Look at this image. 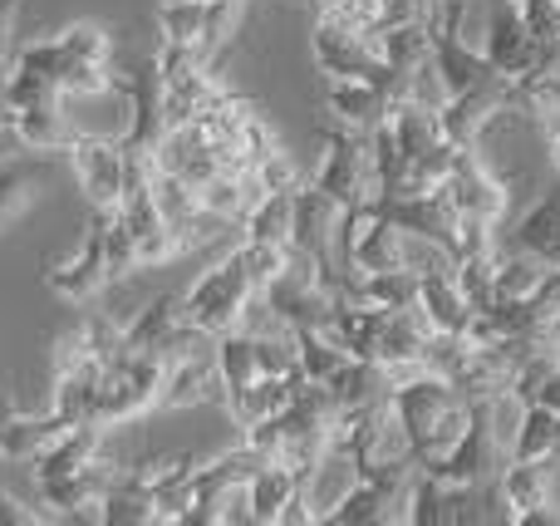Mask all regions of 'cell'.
Segmentation results:
<instances>
[{
  "label": "cell",
  "instance_id": "obj_1",
  "mask_svg": "<svg viewBox=\"0 0 560 526\" xmlns=\"http://www.w3.org/2000/svg\"><path fill=\"white\" fill-rule=\"evenodd\" d=\"M388 409H394L398 433H404L413 463L423 468V463H438L457 439H463L467 409H472V404H467L447 379L418 370L413 379H404V384L388 389Z\"/></svg>",
  "mask_w": 560,
  "mask_h": 526
},
{
  "label": "cell",
  "instance_id": "obj_2",
  "mask_svg": "<svg viewBox=\"0 0 560 526\" xmlns=\"http://www.w3.org/2000/svg\"><path fill=\"white\" fill-rule=\"evenodd\" d=\"M310 183L325 197H335L345 212L374 202L378 197V173L369 163V138L354 128H339L329 118H319V167Z\"/></svg>",
  "mask_w": 560,
  "mask_h": 526
},
{
  "label": "cell",
  "instance_id": "obj_3",
  "mask_svg": "<svg viewBox=\"0 0 560 526\" xmlns=\"http://www.w3.org/2000/svg\"><path fill=\"white\" fill-rule=\"evenodd\" d=\"M158 394H163V354H133L124 350L118 360H108L98 370V409L94 419L104 429L118 423H133L143 413L158 409Z\"/></svg>",
  "mask_w": 560,
  "mask_h": 526
},
{
  "label": "cell",
  "instance_id": "obj_4",
  "mask_svg": "<svg viewBox=\"0 0 560 526\" xmlns=\"http://www.w3.org/2000/svg\"><path fill=\"white\" fill-rule=\"evenodd\" d=\"M252 301H256L252 281L242 276L236 256L226 252L222 261L207 266V271L197 276L192 285H187V295H183V320L197 325V330H207V335H222V330H236V325L246 320Z\"/></svg>",
  "mask_w": 560,
  "mask_h": 526
},
{
  "label": "cell",
  "instance_id": "obj_5",
  "mask_svg": "<svg viewBox=\"0 0 560 526\" xmlns=\"http://www.w3.org/2000/svg\"><path fill=\"white\" fill-rule=\"evenodd\" d=\"M310 49H315L319 79H369V84H378L388 98L404 94V74H394V69L384 65L374 35H354V30H339V25L315 20Z\"/></svg>",
  "mask_w": 560,
  "mask_h": 526
},
{
  "label": "cell",
  "instance_id": "obj_6",
  "mask_svg": "<svg viewBox=\"0 0 560 526\" xmlns=\"http://www.w3.org/2000/svg\"><path fill=\"white\" fill-rule=\"evenodd\" d=\"M261 301H266V311L290 325V330H295V325H329V311H335V301H339V285L329 281L310 256L290 252L285 266H280V276L266 285Z\"/></svg>",
  "mask_w": 560,
  "mask_h": 526
},
{
  "label": "cell",
  "instance_id": "obj_7",
  "mask_svg": "<svg viewBox=\"0 0 560 526\" xmlns=\"http://www.w3.org/2000/svg\"><path fill=\"white\" fill-rule=\"evenodd\" d=\"M339 222H345V207L335 197H325L315 183L295 187V222H290V252L310 256L329 281L339 285V276L349 271L345 252H339Z\"/></svg>",
  "mask_w": 560,
  "mask_h": 526
},
{
  "label": "cell",
  "instance_id": "obj_8",
  "mask_svg": "<svg viewBox=\"0 0 560 526\" xmlns=\"http://www.w3.org/2000/svg\"><path fill=\"white\" fill-rule=\"evenodd\" d=\"M443 197L457 207V217H482L492 226H502L512 212V183L477 148H457L453 173L443 177Z\"/></svg>",
  "mask_w": 560,
  "mask_h": 526
},
{
  "label": "cell",
  "instance_id": "obj_9",
  "mask_svg": "<svg viewBox=\"0 0 560 526\" xmlns=\"http://www.w3.org/2000/svg\"><path fill=\"white\" fill-rule=\"evenodd\" d=\"M502 114H516V84L502 74H487L482 84L447 94V104L438 108V124H443V138L453 148H477Z\"/></svg>",
  "mask_w": 560,
  "mask_h": 526
},
{
  "label": "cell",
  "instance_id": "obj_10",
  "mask_svg": "<svg viewBox=\"0 0 560 526\" xmlns=\"http://www.w3.org/2000/svg\"><path fill=\"white\" fill-rule=\"evenodd\" d=\"M65 157H69V173H74L79 192L89 197V207L114 212L124 187H128L124 143H118V138H104V133H74V143L65 148Z\"/></svg>",
  "mask_w": 560,
  "mask_h": 526
},
{
  "label": "cell",
  "instance_id": "obj_11",
  "mask_svg": "<svg viewBox=\"0 0 560 526\" xmlns=\"http://www.w3.org/2000/svg\"><path fill=\"white\" fill-rule=\"evenodd\" d=\"M45 285L69 305H94L108 291V266H104V212L94 207V217L84 222L74 256L65 261H45Z\"/></svg>",
  "mask_w": 560,
  "mask_h": 526
},
{
  "label": "cell",
  "instance_id": "obj_12",
  "mask_svg": "<svg viewBox=\"0 0 560 526\" xmlns=\"http://www.w3.org/2000/svg\"><path fill=\"white\" fill-rule=\"evenodd\" d=\"M118 472L124 468H118L108 453H98V458L84 463V468L39 482V502L49 507L55 522H98V502H104V492L114 488Z\"/></svg>",
  "mask_w": 560,
  "mask_h": 526
},
{
  "label": "cell",
  "instance_id": "obj_13",
  "mask_svg": "<svg viewBox=\"0 0 560 526\" xmlns=\"http://www.w3.org/2000/svg\"><path fill=\"white\" fill-rule=\"evenodd\" d=\"M369 207L384 212L388 222H398L408 236L433 242L438 252L453 256V246H457V207L443 197V187H433V192H423V197H374Z\"/></svg>",
  "mask_w": 560,
  "mask_h": 526
},
{
  "label": "cell",
  "instance_id": "obj_14",
  "mask_svg": "<svg viewBox=\"0 0 560 526\" xmlns=\"http://www.w3.org/2000/svg\"><path fill=\"white\" fill-rule=\"evenodd\" d=\"M556 468L560 458H506V468L497 472V492L506 502V522L526 526L536 512L556 507Z\"/></svg>",
  "mask_w": 560,
  "mask_h": 526
},
{
  "label": "cell",
  "instance_id": "obj_15",
  "mask_svg": "<svg viewBox=\"0 0 560 526\" xmlns=\"http://www.w3.org/2000/svg\"><path fill=\"white\" fill-rule=\"evenodd\" d=\"M148 167H158V173H177L192 187H202L207 177H217L222 163H217V143L207 138L202 124H163L153 153H148Z\"/></svg>",
  "mask_w": 560,
  "mask_h": 526
},
{
  "label": "cell",
  "instance_id": "obj_16",
  "mask_svg": "<svg viewBox=\"0 0 560 526\" xmlns=\"http://www.w3.org/2000/svg\"><path fill=\"white\" fill-rule=\"evenodd\" d=\"M428 59H433V69H438L447 94H463V89L482 84L487 74H497V69L487 65V55L463 35V30H428Z\"/></svg>",
  "mask_w": 560,
  "mask_h": 526
},
{
  "label": "cell",
  "instance_id": "obj_17",
  "mask_svg": "<svg viewBox=\"0 0 560 526\" xmlns=\"http://www.w3.org/2000/svg\"><path fill=\"white\" fill-rule=\"evenodd\" d=\"M388 94L369 79H325V94H319V114L335 118L339 128H354V133H369V128L384 118Z\"/></svg>",
  "mask_w": 560,
  "mask_h": 526
},
{
  "label": "cell",
  "instance_id": "obj_18",
  "mask_svg": "<svg viewBox=\"0 0 560 526\" xmlns=\"http://www.w3.org/2000/svg\"><path fill=\"white\" fill-rule=\"evenodd\" d=\"M153 472L158 463H138L114 478V488L98 502V522L104 526H153Z\"/></svg>",
  "mask_w": 560,
  "mask_h": 526
},
{
  "label": "cell",
  "instance_id": "obj_19",
  "mask_svg": "<svg viewBox=\"0 0 560 526\" xmlns=\"http://www.w3.org/2000/svg\"><path fill=\"white\" fill-rule=\"evenodd\" d=\"M10 133L30 148V153H65L74 143L79 128L69 124V108H65V94L59 98H45V104H30V108H15L10 118Z\"/></svg>",
  "mask_w": 560,
  "mask_h": 526
},
{
  "label": "cell",
  "instance_id": "obj_20",
  "mask_svg": "<svg viewBox=\"0 0 560 526\" xmlns=\"http://www.w3.org/2000/svg\"><path fill=\"white\" fill-rule=\"evenodd\" d=\"M55 173V153H30V157H10L0 163V236L15 217L30 212V202L39 197V187Z\"/></svg>",
  "mask_w": 560,
  "mask_h": 526
},
{
  "label": "cell",
  "instance_id": "obj_21",
  "mask_svg": "<svg viewBox=\"0 0 560 526\" xmlns=\"http://www.w3.org/2000/svg\"><path fill=\"white\" fill-rule=\"evenodd\" d=\"M384 315L378 305H364V301H345L339 295L335 311H329V325L325 330L339 340V350L349 360H374L378 364V335H384Z\"/></svg>",
  "mask_w": 560,
  "mask_h": 526
},
{
  "label": "cell",
  "instance_id": "obj_22",
  "mask_svg": "<svg viewBox=\"0 0 560 526\" xmlns=\"http://www.w3.org/2000/svg\"><path fill=\"white\" fill-rule=\"evenodd\" d=\"M384 128L394 133V143H398V153H404V163H408V157H418V153H428L433 143H443V124H438V108L418 104V98H408V94L388 98Z\"/></svg>",
  "mask_w": 560,
  "mask_h": 526
},
{
  "label": "cell",
  "instance_id": "obj_23",
  "mask_svg": "<svg viewBox=\"0 0 560 526\" xmlns=\"http://www.w3.org/2000/svg\"><path fill=\"white\" fill-rule=\"evenodd\" d=\"M183 330V295H158L148 311L124 325V350L133 354H167L173 335Z\"/></svg>",
  "mask_w": 560,
  "mask_h": 526
},
{
  "label": "cell",
  "instance_id": "obj_24",
  "mask_svg": "<svg viewBox=\"0 0 560 526\" xmlns=\"http://www.w3.org/2000/svg\"><path fill=\"white\" fill-rule=\"evenodd\" d=\"M325 389H329V399H335V413L369 409V404L388 399V374H384V364H374V360H345L325 379Z\"/></svg>",
  "mask_w": 560,
  "mask_h": 526
},
{
  "label": "cell",
  "instance_id": "obj_25",
  "mask_svg": "<svg viewBox=\"0 0 560 526\" xmlns=\"http://www.w3.org/2000/svg\"><path fill=\"white\" fill-rule=\"evenodd\" d=\"M512 246L532 252L541 266H560V187H551V192L512 226Z\"/></svg>",
  "mask_w": 560,
  "mask_h": 526
},
{
  "label": "cell",
  "instance_id": "obj_26",
  "mask_svg": "<svg viewBox=\"0 0 560 526\" xmlns=\"http://www.w3.org/2000/svg\"><path fill=\"white\" fill-rule=\"evenodd\" d=\"M433 325L423 320L418 305H404V311L384 315V335H378V364H418Z\"/></svg>",
  "mask_w": 560,
  "mask_h": 526
},
{
  "label": "cell",
  "instance_id": "obj_27",
  "mask_svg": "<svg viewBox=\"0 0 560 526\" xmlns=\"http://www.w3.org/2000/svg\"><path fill=\"white\" fill-rule=\"evenodd\" d=\"M300 492V478L285 468V463L266 458L261 468L252 472V482H246V502H252V522L256 526H276L280 507H285L290 498Z\"/></svg>",
  "mask_w": 560,
  "mask_h": 526
},
{
  "label": "cell",
  "instance_id": "obj_28",
  "mask_svg": "<svg viewBox=\"0 0 560 526\" xmlns=\"http://www.w3.org/2000/svg\"><path fill=\"white\" fill-rule=\"evenodd\" d=\"M197 458L192 453H177V458H163L153 472V522L158 526H177L187 507V488H192Z\"/></svg>",
  "mask_w": 560,
  "mask_h": 526
},
{
  "label": "cell",
  "instance_id": "obj_29",
  "mask_svg": "<svg viewBox=\"0 0 560 526\" xmlns=\"http://www.w3.org/2000/svg\"><path fill=\"white\" fill-rule=\"evenodd\" d=\"M290 222H295V192H261L242 212V236L246 242L290 246Z\"/></svg>",
  "mask_w": 560,
  "mask_h": 526
},
{
  "label": "cell",
  "instance_id": "obj_30",
  "mask_svg": "<svg viewBox=\"0 0 560 526\" xmlns=\"http://www.w3.org/2000/svg\"><path fill=\"white\" fill-rule=\"evenodd\" d=\"M197 192H202L207 212L222 217V222L232 226V222H242V212L256 202V197H261V187H256L252 173H226V167H217V177H207Z\"/></svg>",
  "mask_w": 560,
  "mask_h": 526
},
{
  "label": "cell",
  "instance_id": "obj_31",
  "mask_svg": "<svg viewBox=\"0 0 560 526\" xmlns=\"http://www.w3.org/2000/svg\"><path fill=\"white\" fill-rule=\"evenodd\" d=\"M158 35H163V45L207 55V0H163Z\"/></svg>",
  "mask_w": 560,
  "mask_h": 526
},
{
  "label": "cell",
  "instance_id": "obj_32",
  "mask_svg": "<svg viewBox=\"0 0 560 526\" xmlns=\"http://www.w3.org/2000/svg\"><path fill=\"white\" fill-rule=\"evenodd\" d=\"M290 335H295V364H300V374H305L310 384H325L329 374L349 360L325 325H295Z\"/></svg>",
  "mask_w": 560,
  "mask_h": 526
},
{
  "label": "cell",
  "instance_id": "obj_33",
  "mask_svg": "<svg viewBox=\"0 0 560 526\" xmlns=\"http://www.w3.org/2000/svg\"><path fill=\"white\" fill-rule=\"evenodd\" d=\"M148 187H153V202L158 212H163V222L173 226V236L183 232L192 217H202V192H197L187 177L177 173H158V167H148Z\"/></svg>",
  "mask_w": 560,
  "mask_h": 526
},
{
  "label": "cell",
  "instance_id": "obj_34",
  "mask_svg": "<svg viewBox=\"0 0 560 526\" xmlns=\"http://www.w3.org/2000/svg\"><path fill=\"white\" fill-rule=\"evenodd\" d=\"M556 423L560 413H551L546 404H522L512 429V458H556Z\"/></svg>",
  "mask_w": 560,
  "mask_h": 526
},
{
  "label": "cell",
  "instance_id": "obj_35",
  "mask_svg": "<svg viewBox=\"0 0 560 526\" xmlns=\"http://www.w3.org/2000/svg\"><path fill=\"white\" fill-rule=\"evenodd\" d=\"M59 429H65V423H59L49 409L45 413H15V423H10L5 439H0V463H30Z\"/></svg>",
  "mask_w": 560,
  "mask_h": 526
},
{
  "label": "cell",
  "instance_id": "obj_36",
  "mask_svg": "<svg viewBox=\"0 0 560 526\" xmlns=\"http://www.w3.org/2000/svg\"><path fill=\"white\" fill-rule=\"evenodd\" d=\"M374 45H378V55H384V65L408 79L428 59V30L423 25H388L374 35Z\"/></svg>",
  "mask_w": 560,
  "mask_h": 526
},
{
  "label": "cell",
  "instance_id": "obj_37",
  "mask_svg": "<svg viewBox=\"0 0 560 526\" xmlns=\"http://www.w3.org/2000/svg\"><path fill=\"white\" fill-rule=\"evenodd\" d=\"M551 271V266H541L532 252H522V246H512V252H497V301H522V295H532L536 285H541V276Z\"/></svg>",
  "mask_w": 560,
  "mask_h": 526
},
{
  "label": "cell",
  "instance_id": "obj_38",
  "mask_svg": "<svg viewBox=\"0 0 560 526\" xmlns=\"http://www.w3.org/2000/svg\"><path fill=\"white\" fill-rule=\"evenodd\" d=\"M104 266H108V285L133 281V276L143 271L138 242H133V232L118 222V212H104Z\"/></svg>",
  "mask_w": 560,
  "mask_h": 526
},
{
  "label": "cell",
  "instance_id": "obj_39",
  "mask_svg": "<svg viewBox=\"0 0 560 526\" xmlns=\"http://www.w3.org/2000/svg\"><path fill=\"white\" fill-rule=\"evenodd\" d=\"M232 256H236V266H242V276L252 281V291H256V301L266 295V285L280 276V266H285V256H290V246H271V242H246L242 236V246H232Z\"/></svg>",
  "mask_w": 560,
  "mask_h": 526
},
{
  "label": "cell",
  "instance_id": "obj_40",
  "mask_svg": "<svg viewBox=\"0 0 560 526\" xmlns=\"http://www.w3.org/2000/svg\"><path fill=\"white\" fill-rule=\"evenodd\" d=\"M55 39L65 45V55L74 59V65H114V35H108L104 25H94V20L65 25Z\"/></svg>",
  "mask_w": 560,
  "mask_h": 526
},
{
  "label": "cell",
  "instance_id": "obj_41",
  "mask_svg": "<svg viewBox=\"0 0 560 526\" xmlns=\"http://www.w3.org/2000/svg\"><path fill=\"white\" fill-rule=\"evenodd\" d=\"M315 20L354 30V35H374L378 20H384V0H325V5L315 10Z\"/></svg>",
  "mask_w": 560,
  "mask_h": 526
},
{
  "label": "cell",
  "instance_id": "obj_42",
  "mask_svg": "<svg viewBox=\"0 0 560 526\" xmlns=\"http://www.w3.org/2000/svg\"><path fill=\"white\" fill-rule=\"evenodd\" d=\"M10 65H25V69H35V74H45V79H55V84H65V74L74 69V59H69L65 45L49 35V39H30V45H15Z\"/></svg>",
  "mask_w": 560,
  "mask_h": 526
},
{
  "label": "cell",
  "instance_id": "obj_43",
  "mask_svg": "<svg viewBox=\"0 0 560 526\" xmlns=\"http://www.w3.org/2000/svg\"><path fill=\"white\" fill-rule=\"evenodd\" d=\"M0 94H5L10 108H30V104H45V98H59V84L25 65H10V74L0 79Z\"/></svg>",
  "mask_w": 560,
  "mask_h": 526
},
{
  "label": "cell",
  "instance_id": "obj_44",
  "mask_svg": "<svg viewBox=\"0 0 560 526\" xmlns=\"http://www.w3.org/2000/svg\"><path fill=\"white\" fill-rule=\"evenodd\" d=\"M252 177H256V187H261V192H295V187H300V163L285 153V148H280V153L266 157Z\"/></svg>",
  "mask_w": 560,
  "mask_h": 526
},
{
  "label": "cell",
  "instance_id": "obj_45",
  "mask_svg": "<svg viewBox=\"0 0 560 526\" xmlns=\"http://www.w3.org/2000/svg\"><path fill=\"white\" fill-rule=\"evenodd\" d=\"M522 20L541 45H560V0H516Z\"/></svg>",
  "mask_w": 560,
  "mask_h": 526
},
{
  "label": "cell",
  "instance_id": "obj_46",
  "mask_svg": "<svg viewBox=\"0 0 560 526\" xmlns=\"http://www.w3.org/2000/svg\"><path fill=\"white\" fill-rule=\"evenodd\" d=\"M45 522H55V517L30 507V502H20L15 492L5 488V478H0V526H45Z\"/></svg>",
  "mask_w": 560,
  "mask_h": 526
},
{
  "label": "cell",
  "instance_id": "obj_47",
  "mask_svg": "<svg viewBox=\"0 0 560 526\" xmlns=\"http://www.w3.org/2000/svg\"><path fill=\"white\" fill-rule=\"evenodd\" d=\"M20 5H25V0H0V79L10 74V55H15V35H10V30H15Z\"/></svg>",
  "mask_w": 560,
  "mask_h": 526
},
{
  "label": "cell",
  "instance_id": "obj_48",
  "mask_svg": "<svg viewBox=\"0 0 560 526\" xmlns=\"http://www.w3.org/2000/svg\"><path fill=\"white\" fill-rule=\"evenodd\" d=\"M532 404H546L551 413H560V360L546 370V379L536 384V394H532Z\"/></svg>",
  "mask_w": 560,
  "mask_h": 526
},
{
  "label": "cell",
  "instance_id": "obj_49",
  "mask_svg": "<svg viewBox=\"0 0 560 526\" xmlns=\"http://www.w3.org/2000/svg\"><path fill=\"white\" fill-rule=\"evenodd\" d=\"M15 413H20V404L10 399L5 389H0V439H5V429H10V423H15Z\"/></svg>",
  "mask_w": 560,
  "mask_h": 526
},
{
  "label": "cell",
  "instance_id": "obj_50",
  "mask_svg": "<svg viewBox=\"0 0 560 526\" xmlns=\"http://www.w3.org/2000/svg\"><path fill=\"white\" fill-rule=\"evenodd\" d=\"M10 118H15V108H10L5 94H0V133H10Z\"/></svg>",
  "mask_w": 560,
  "mask_h": 526
},
{
  "label": "cell",
  "instance_id": "obj_51",
  "mask_svg": "<svg viewBox=\"0 0 560 526\" xmlns=\"http://www.w3.org/2000/svg\"><path fill=\"white\" fill-rule=\"evenodd\" d=\"M546 148H551V167L560 173V133H556V138H546Z\"/></svg>",
  "mask_w": 560,
  "mask_h": 526
},
{
  "label": "cell",
  "instance_id": "obj_52",
  "mask_svg": "<svg viewBox=\"0 0 560 526\" xmlns=\"http://www.w3.org/2000/svg\"><path fill=\"white\" fill-rule=\"evenodd\" d=\"M556 458H560V423H556Z\"/></svg>",
  "mask_w": 560,
  "mask_h": 526
},
{
  "label": "cell",
  "instance_id": "obj_53",
  "mask_svg": "<svg viewBox=\"0 0 560 526\" xmlns=\"http://www.w3.org/2000/svg\"><path fill=\"white\" fill-rule=\"evenodd\" d=\"M319 5H325V0H310V10H319Z\"/></svg>",
  "mask_w": 560,
  "mask_h": 526
}]
</instances>
